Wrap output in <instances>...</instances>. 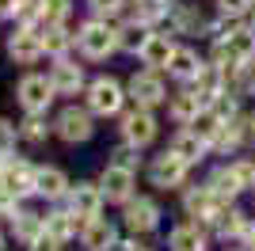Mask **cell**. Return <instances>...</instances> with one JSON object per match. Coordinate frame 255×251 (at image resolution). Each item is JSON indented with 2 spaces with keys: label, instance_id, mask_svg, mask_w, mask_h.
Returning <instances> with one entry per match:
<instances>
[{
  "label": "cell",
  "instance_id": "cell-25",
  "mask_svg": "<svg viewBox=\"0 0 255 251\" xmlns=\"http://www.w3.org/2000/svg\"><path fill=\"white\" fill-rule=\"evenodd\" d=\"M73 42H76V34H69L61 23H46V27H42V50L53 53V57H65Z\"/></svg>",
  "mask_w": 255,
  "mask_h": 251
},
{
  "label": "cell",
  "instance_id": "cell-35",
  "mask_svg": "<svg viewBox=\"0 0 255 251\" xmlns=\"http://www.w3.org/2000/svg\"><path fill=\"white\" fill-rule=\"evenodd\" d=\"M73 11V0H42V19L46 23H65Z\"/></svg>",
  "mask_w": 255,
  "mask_h": 251
},
{
  "label": "cell",
  "instance_id": "cell-3",
  "mask_svg": "<svg viewBox=\"0 0 255 251\" xmlns=\"http://www.w3.org/2000/svg\"><path fill=\"white\" fill-rule=\"evenodd\" d=\"M15 95H19V107L27 111V115H46L53 103V84L50 76H38V73H27L19 80V88H15Z\"/></svg>",
  "mask_w": 255,
  "mask_h": 251
},
{
  "label": "cell",
  "instance_id": "cell-10",
  "mask_svg": "<svg viewBox=\"0 0 255 251\" xmlns=\"http://www.w3.org/2000/svg\"><path fill=\"white\" fill-rule=\"evenodd\" d=\"M221 206H225V198L210 187V183H202V187H187V194H183V209H187L191 217H198L202 225H206V221H210Z\"/></svg>",
  "mask_w": 255,
  "mask_h": 251
},
{
  "label": "cell",
  "instance_id": "cell-39",
  "mask_svg": "<svg viewBox=\"0 0 255 251\" xmlns=\"http://www.w3.org/2000/svg\"><path fill=\"white\" fill-rule=\"evenodd\" d=\"M240 133H244V145H255V111L240 115Z\"/></svg>",
  "mask_w": 255,
  "mask_h": 251
},
{
  "label": "cell",
  "instance_id": "cell-5",
  "mask_svg": "<svg viewBox=\"0 0 255 251\" xmlns=\"http://www.w3.org/2000/svg\"><path fill=\"white\" fill-rule=\"evenodd\" d=\"M187 160L179 156V152H160L156 160L149 164V179H152V187H160V190H175V187H183L187 183Z\"/></svg>",
  "mask_w": 255,
  "mask_h": 251
},
{
  "label": "cell",
  "instance_id": "cell-15",
  "mask_svg": "<svg viewBox=\"0 0 255 251\" xmlns=\"http://www.w3.org/2000/svg\"><path fill=\"white\" fill-rule=\"evenodd\" d=\"M50 84L57 95H76L80 88H84V69L76 61H69V57H57L50 69Z\"/></svg>",
  "mask_w": 255,
  "mask_h": 251
},
{
  "label": "cell",
  "instance_id": "cell-28",
  "mask_svg": "<svg viewBox=\"0 0 255 251\" xmlns=\"http://www.w3.org/2000/svg\"><path fill=\"white\" fill-rule=\"evenodd\" d=\"M191 129L198 137H206V141H217V137H221V129H225V118L217 115V111H213V107H202V111H198V118H194L191 122Z\"/></svg>",
  "mask_w": 255,
  "mask_h": 251
},
{
  "label": "cell",
  "instance_id": "cell-23",
  "mask_svg": "<svg viewBox=\"0 0 255 251\" xmlns=\"http://www.w3.org/2000/svg\"><path fill=\"white\" fill-rule=\"evenodd\" d=\"M171 53H175V46H171L168 34H149V42L141 46V61L149 65V69H168Z\"/></svg>",
  "mask_w": 255,
  "mask_h": 251
},
{
  "label": "cell",
  "instance_id": "cell-26",
  "mask_svg": "<svg viewBox=\"0 0 255 251\" xmlns=\"http://www.w3.org/2000/svg\"><path fill=\"white\" fill-rule=\"evenodd\" d=\"M76 213L73 209H53V213H46V232H50L53 240H69V236H76Z\"/></svg>",
  "mask_w": 255,
  "mask_h": 251
},
{
  "label": "cell",
  "instance_id": "cell-24",
  "mask_svg": "<svg viewBox=\"0 0 255 251\" xmlns=\"http://www.w3.org/2000/svg\"><path fill=\"white\" fill-rule=\"evenodd\" d=\"M11 232H15V240H23L27 248H31V244L46 232V217L31 213V209H19V213H15V221H11Z\"/></svg>",
  "mask_w": 255,
  "mask_h": 251
},
{
  "label": "cell",
  "instance_id": "cell-37",
  "mask_svg": "<svg viewBox=\"0 0 255 251\" xmlns=\"http://www.w3.org/2000/svg\"><path fill=\"white\" fill-rule=\"evenodd\" d=\"M137 152H141V148L126 141V145L115 148V160H111V164H122V167H129V171H137Z\"/></svg>",
  "mask_w": 255,
  "mask_h": 251
},
{
  "label": "cell",
  "instance_id": "cell-41",
  "mask_svg": "<svg viewBox=\"0 0 255 251\" xmlns=\"http://www.w3.org/2000/svg\"><path fill=\"white\" fill-rule=\"evenodd\" d=\"M8 15H15V0H0V19H8Z\"/></svg>",
  "mask_w": 255,
  "mask_h": 251
},
{
  "label": "cell",
  "instance_id": "cell-4",
  "mask_svg": "<svg viewBox=\"0 0 255 251\" xmlns=\"http://www.w3.org/2000/svg\"><path fill=\"white\" fill-rule=\"evenodd\" d=\"M122 99H126V92H122V84L111 80V76H99V80L88 84V111L99 118H111L122 111Z\"/></svg>",
  "mask_w": 255,
  "mask_h": 251
},
{
  "label": "cell",
  "instance_id": "cell-30",
  "mask_svg": "<svg viewBox=\"0 0 255 251\" xmlns=\"http://www.w3.org/2000/svg\"><path fill=\"white\" fill-rule=\"evenodd\" d=\"M175 31L179 34H198V31H213V23L206 19L202 11H194V8H175Z\"/></svg>",
  "mask_w": 255,
  "mask_h": 251
},
{
  "label": "cell",
  "instance_id": "cell-17",
  "mask_svg": "<svg viewBox=\"0 0 255 251\" xmlns=\"http://www.w3.org/2000/svg\"><path fill=\"white\" fill-rule=\"evenodd\" d=\"M171 251H210V236L198 221H187V225H175L168 236Z\"/></svg>",
  "mask_w": 255,
  "mask_h": 251
},
{
  "label": "cell",
  "instance_id": "cell-9",
  "mask_svg": "<svg viewBox=\"0 0 255 251\" xmlns=\"http://www.w3.org/2000/svg\"><path fill=\"white\" fill-rule=\"evenodd\" d=\"M129 99L137 107H160L168 103V88H164V80H160L156 73H133V80H129Z\"/></svg>",
  "mask_w": 255,
  "mask_h": 251
},
{
  "label": "cell",
  "instance_id": "cell-2",
  "mask_svg": "<svg viewBox=\"0 0 255 251\" xmlns=\"http://www.w3.org/2000/svg\"><path fill=\"white\" fill-rule=\"evenodd\" d=\"M76 46H80V53H84L88 61H103V57H111L118 50V31H111L107 19L96 15V19H88L76 31Z\"/></svg>",
  "mask_w": 255,
  "mask_h": 251
},
{
  "label": "cell",
  "instance_id": "cell-19",
  "mask_svg": "<svg viewBox=\"0 0 255 251\" xmlns=\"http://www.w3.org/2000/svg\"><path fill=\"white\" fill-rule=\"evenodd\" d=\"M202 95L194 92V88H183V92H175L168 99V115L175 118V122H183V126H191L194 118H198V111H202Z\"/></svg>",
  "mask_w": 255,
  "mask_h": 251
},
{
  "label": "cell",
  "instance_id": "cell-6",
  "mask_svg": "<svg viewBox=\"0 0 255 251\" xmlns=\"http://www.w3.org/2000/svg\"><path fill=\"white\" fill-rule=\"evenodd\" d=\"M53 129H57L61 141L80 145V141H88V137L96 133V122H92V111H84V107H65L61 115H57V122H53Z\"/></svg>",
  "mask_w": 255,
  "mask_h": 251
},
{
  "label": "cell",
  "instance_id": "cell-18",
  "mask_svg": "<svg viewBox=\"0 0 255 251\" xmlns=\"http://www.w3.org/2000/svg\"><path fill=\"white\" fill-rule=\"evenodd\" d=\"M80 244H84L88 251H107V248H118V232H115V225H111V221L92 217V221H84Z\"/></svg>",
  "mask_w": 255,
  "mask_h": 251
},
{
  "label": "cell",
  "instance_id": "cell-20",
  "mask_svg": "<svg viewBox=\"0 0 255 251\" xmlns=\"http://www.w3.org/2000/svg\"><path fill=\"white\" fill-rule=\"evenodd\" d=\"M210 141L206 137H198L194 129H179V133L171 137V152H179L187 164H198V160H206V152H210Z\"/></svg>",
  "mask_w": 255,
  "mask_h": 251
},
{
  "label": "cell",
  "instance_id": "cell-21",
  "mask_svg": "<svg viewBox=\"0 0 255 251\" xmlns=\"http://www.w3.org/2000/svg\"><path fill=\"white\" fill-rule=\"evenodd\" d=\"M34 190L42 194V198H65L69 194V175H65L61 167H38L34 171Z\"/></svg>",
  "mask_w": 255,
  "mask_h": 251
},
{
  "label": "cell",
  "instance_id": "cell-29",
  "mask_svg": "<svg viewBox=\"0 0 255 251\" xmlns=\"http://www.w3.org/2000/svg\"><path fill=\"white\" fill-rule=\"evenodd\" d=\"M149 42V31H145V23H122L118 27V50H126V53H141V46Z\"/></svg>",
  "mask_w": 255,
  "mask_h": 251
},
{
  "label": "cell",
  "instance_id": "cell-22",
  "mask_svg": "<svg viewBox=\"0 0 255 251\" xmlns=\"http://www.w3.org/2000/svg\"><path fill=\"white\" fill-rule=\"evenodd\" d=\"M202 65L206 61L191 50V46H175V53H171V61H168V73L175 76V80H187V84H191L194 76L202 73Z\"/></svg>",
  "mask_w": 255,
  "mask_h": 251
},
{
  "label": "cell",
  "instance_id": "cell-8",
  "mask_svg": "<svg viewBox=\"0 0 255 251\" xmlns=\"http://www.w3.org/2000/svg\"><path fill=\"white\" fill-rule=\"evenodd\" d=\"M99 187H103V198L107 202H122L126 206L133 198V171L122 164H107L103 175H99Z\"/></svg>",
  "mask_w": 255,
  "mask_h": 251
},
{
  "label": "cell",
  "instance_id": "cell-31",
  "mask_svg": "<svg viewBox=\"0 0 255 251\" xmlns=\"http://www.w3.org/2000/svg\"><path fill=\"white\" fill-rule=\"evenodd\" d=\"M15 19H19V27H34V31L42 34V27H46L42 0H15Z\"/></svg>",
  "mask_w": 255,
  "mask_h": 251
},
{
  "label": "cell",
  "instance_id": "cell-12",
  "mask_svg": "<svg viewBox=\"0 0 255 251\" xmlns=\"http://www.w3.org/2000/svg\"><path fill=\"white\" fill-rule=\"evenodd\" d=\"M99 206H103V187L99 183H76V187H69V209L80 221L99 217Z\"/></svg>",
  "mask_w": 255,
  "mask_h": 251
},
{
  "label": "cell",
  "instance_id": "cell-40",
  "mask_svg": "<svg viewBox=\"0 0 255 251\" xmlns=\"http://www.w3.org/2000/svg\"><path fill=\"white\" fill-rule=\"evenodd\" d=\"M31 251H61V240H53L50 232H42V236L31 244Z\"/></svg>",
  "mask_w": 255,
  "mask_h": 251
},
{
  "label": "cell",
  "instance_id": "cell-32",
  "mask_svg": "<svg viewBox=\"0 0 255 251\" xmlns=\"http://www.w3.org/2000/svg\"><path fill=\"white\" fill-rule=\"evenodd\" d=\"M168 8H171V0H133V19L149 27V23L168 15Z\"/></svg>",
  "mask_w": 255,
  "mask_h": 251
},
{
  "label": "cell",
  "instance_id": "cell-44",
  "mask_svg": "<svg viewBox=\"0 0 255 251\" xmlns=\"http://www.w3.org/2000/svg\"><path fill=\"white\" fill-rule=\"evenodd\" d=\"M252 27H255V8H252Z\"/></svg>",
  "mask_w": 255,
  "mask_h": 251
},
{
  "label": "cell",
  "instance_id": "cell-1",
  "mask_svg": "<svg viewBox=\"0 0 255 251\" xmlns=\"http://www.w3.org/2000/svg\"><path fill=\"white\" fill-rule=\"evenodd\" d=\"M255 57V27L244 19H233L229 31H221L213 38V65H221L233 73L236 65H244Z\"/></svg>",
  "mask_w": 255,
  "mask_h": 251
},
{
  "label": "cell",
  "instance_id": "cell-33",
  "mask_svg": "<svg viewBox=\"0 0 255 251\" xmlns=\"http://www.w3.org/2000/svg\"><path fill=\"white\" fill-rule=\"evenodd\" d=\"M19 137H23V141H31V145H42L46 137H50L46 118H42V115H27V118L19 122Z\"/></svg>",
  "mask_w": 255,
  "mask_h": 251
},
{
  "label": "cell",
  "instance_id": "cell-16",
  "mask_svg": "<svg viewBox=\"0 0 255 251\" xmlns=\"http://www.w3.org/2000/svg\"><path fill=\"white\" fill-rule=\"evenodd\" d=\"M34 171H38V167H31L27 160H15V164H8V171H4V183H0V187L8 190L11 198L38 194V190H34Z\"/></svg>",
  "mask_w": 255,
  "mask_h": 251
},
{
  "label": "cell",
  "instance_id": "cell-14",
  "mask_svg": "<svg viewBox=\"0 0 255 251\" xmlns=\"http://www.w3.org/2000/svg\"><path fill=\"white\" fill-rule=\"evenodd\" d=\"M160 225V206L152 198H129L126 202V229L137 232V236H145V232H152Z\"/></svg>",
  "mask_w": 255,
  "mask_h": 251
},
{
  "label": "cell",
  "instance_id": "cell-7",
  "mask_svg": "<svg viewBox=\"0 0 255 251\" xmlns=\"http://www.w3.org/2000/svg\"><path fill=\"white\" fill-rule=\"evenodd\" d=\"M118 129H122V137H126L129 145H137V148H145V145L156 141V118H152L149 107H133V111H126Z\"/></svg>",
  "mask_w": 255,
  "mask_h": 251
},
{
  "label": "cell",
  "instance_id": "cell-38",
  "mask_svg": "<svg viewBox=\"0 0 255 251\" xmlns=\"http://www.w3.org/2000/svg\"><path fill=\"white\" fill-rule=\"evenodd\" d=\"M15 137H19V126H11L8 118H0V156H8L15 148Z\"/></svg>",
  "mask_w": 255,
  "mask_h": 251
},
{
  "label": "cell",
  "instance_id": "cell-11",
  "mask_svg": "<svg viewBox=\"0 0 255 251\" xmlns=\"http://www.w3.org/2000/svg\"><path fill=\"white\" fill-rule=\"evenodd\" d=\"M8 53L15 65H34L38 57H42V34L34 31V27H19V31L8 38Z\"/></svg>",
  "mask_w": 255,
  "mask_h": 251
},
{
  "label": "cell",
  "instance_id": "cell-36",
  "mask_svg": "<svg viewBox=\"0 0 255 251\" xmlns=\"http://www.w3.org/2000/svg\"><path fill=\"white\" fill-rule=\"evenodd\" d=\"M88 8H92V15H99V19H115L118 11L126 8V0H88Z\"/></svg>",
  "mask_w": 255,
  "mask_h": 251
},
{
  "label": "cell",
  "instance_id": "cell-34",
  "mask_svg": "<svg viewBox=\"0 0 255 251\" xmlns=\"http://www.w3.org/2000/svg\"><path fill=\"white\" fill-rule=\"evenodd\" d=\"M255 0H217V11H221V19H244L252 15Z\"/></svg>",
  "mask_w": 255,
  "mask_h": 251
},
{
  "label": "cell",
  "instance_id": "cell-43",
  "mask_svg": "<svg viewBox=\"0 0 255 251\" xmlns=\"http://www.w3.org/2000/svg\"><path fill=\"white\" fill-rule=\"evenodd\" d=\"M4 171H8V160L0 156V183H4Z\"/></svg>",
  "mask_w": 255,
  "mask_h": 251
},
{
  "label": "cell",
  "instance_id": "cell-13",
  "mask_svg": "<svg viewBox=\"0 0 255 251\" xmlns=\"http://www.w3.org/2000/svg\"><path fill=\"white\" fill-rule=\"evenodd\" d=\"M248 221H252L248 213H240L233 202H225V206L217 209L210 221H206V229H213L221 240H240V236H244V229H248Z\"/></svg>",
  "mask_w": 255,
  "mask_h": 251
},
{
  "label": "cell",
  "instance_id": "cell-27",
  "mask_svg": "<svg viewBox=\"0 0 255 251\" xmlns=\"http://www.w3.org/2000/svg\"><path fill=\"white\" fill-rule=\"evenodd\" d=\"M229 92L240 95V99H248V95H255V57L244 65H236L233 73H229Z\"/></svg>",
  "mask_w": 255,
  "mask_h": 251
},
{
  "label": "cell",
  "instance_id": "cell-42",
  "mask_svg": "<svg viewBox=\"0 0 255 251\" xmlns=\"http://www.w3.org/2000/svg\"><path fill=\"white\" fill-rule=\"evenodd\" d=\"M118 251H149V248H145V244H137V240H133V244H118Z\"/></svg>",
  "mask_w": 255,
  "mask_h": 251
}]
</instances>
